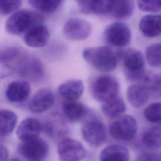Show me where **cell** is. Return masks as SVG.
Segmentation results:
<instances>
[{
	"mask_svg": "<svg viewBox=\"0 0 161 161\" xmlns=\"http://www.w3.org/2000/svg\"><path fill=\"white\" fill-rule=\"evenodd\" d=\"M84 59L92 67L101 72H110L118 65V56L107 47H89L82 52Z\"/></svg>",
	"mask_w": 161,
	"mask_h": 161,
	"instance_id": "obj_1",
	"label": "cell"
},
{
	"mask_svg": "<svg viewBox=\"0 0 161 161\" xmlns=\"http://www.w3.org/2000/svg\"><path fill=\"white\" fill-rule=\"evenodd\" d=\"M119 54L126 78L132 82L143 83L147 75L145 70V60L142 53L138 50L129 48L121 52Z\"/></svg>",
	"mask_w": 161,
	"mask_h": 161,
	"instance_id": "obj_2",
	"label": "cell"
},
{
	"mask_svg": "<svg viewBox=\"0 0 161 161\" xmlns=\"http://www.w3.org/2000/svg\"><path fill=\"white\" fill-rule=\"evenodd\" d=\"M43 16L38 12L21 9L12 13L6 21L5 29L8 33L14 35L27 31L33 26L40 24Z\"/></svg>",
	"mask_w": 161,
	"mask_h": 161,
	"instance_id": "obj_3",
	"label": "cell"
},
{
	"mask_svg": "<svg viewBox=\"0 0 161 161\" xmlns=\"http://www.w3.org/2000/svg\"><path fill=\"white\" fill-rule=\"evenodd\" d=\"M119 83L111 75H101L97 77L92 83L91 92L98 101L104 103L118 96Z\"/></svg>",
	"mask_w": 161,
	"mask_h": 161,
	"instance_id": "obj_4",
	"label": "cell"
},
{
	"mask_svg": "<svg viewBox=\"0 0 161 161\" xmlns=\"http://www.w3.org/2000/svg\"><path fill=\"white\" fill-rule=\"evenodd\" d=\"M104 38L109 45L123 48L129 45L131 39L130 27L123 22H114L108 25L104 31Z\"/></svg>",
	"mask_w": 161,
	"mask_h": 161,
	"instance_id": "obj_5",
	"label": "cell"
},
{
	"mask_svg": "<svg viewBox=\"0 0 161 161\" xmlns=\"http://www.w3.org/2000/svg\"><path fill=\"white\" fill-rule=\"evenodd\" d=\"M138 130L136 120L131 115L125 114L113 121L109 129L110 135L114 139L128 141L131 140Z\"/></svg>",
	"mask_w": 161,
	"mask_h": 161,
	"instance_id": "obj_6",
	"label": "cell"
},
{
	"mask_svg": "<svg viewBox=\"0 0 161 161\" xmlns=\"http://www.w3.org/2000/svg\"><path fill=\"white\" fill-rule=\"evenodd\" d=\"M81 133L84 141L92 147H98L106 140V130L104 125L96 118H91L84 123Z\"/></svg>",
	"mask_w": 161,
	"mask_h": 161,
	"instance_id": "obj_7",
	"label": "cell"
},
{
	"mask_svg": "<svg viewBox=\"0 0 161 161\" xmlns=\"http://www.w3.org/2000/svg\"><path fill=\"white\" fill-rule=\"evenodd\" d=\"M14 69L20 77L33 81L41 79L44 74L42 63L36 57L29 56L26 53L21 58Z\"/></svg>",
	"mask_w": 161,
	"mask_h": 161,
	"instance_id": "obj_8",
	"label": "cell"
},
{
	"mask_svg": "<svg viewBox=\"0 0 161 161\" xmlns=\"http://www.w3.org/2000/svg\"><path fill=\"white\" fill-rule=\"evenodd\" d=\"M18 153L30 161H40L49 153V146L42 138L23 142L18 147Z\"/></svg>",
	"mask_w": 161,
	"mask_h": 161,
	"instance_id": "obj_9",
	"label": "cell"
},
{
	"mask_svg": "<svg viewBox=\"0 0 161 161\" xmlns=\"http://www.w3.org/2000/svg\"><path fill=\"white\" fill-rule=\"evenodd\" d=\"M60 161H81L86 156V150L79 141L66 138L62 140L57 147Z\"/></svg>",
	"mask_w": 161,
	"mask_h": 161,
	"instance_id": "obj_10",
	"label": "cell"
},
{
	"mask_svg": "<svg viewBox=\"0 0 161 161\" xmlns=\"http://www.w3.org/2000/svg\"><path fill=\"white\" fill-rule=\"evenodd\" d=\"M63 32L69 40H84L91 34L92 26L86 19L79 18H70L65 23Z\"/></svg>",
	"mask_w": 161,
	"mask_h": 161,
	"instance_id": "obj_11",
	"label": "cell"
},
{
	"mask_svg": "<svg viewBox=\"0 0 161 161\" xmlns=\"http://www.w3.org/2000/svg\"><path fill=\"white\" fill-rule=\"evenodd\" d=\"M50 39V31L48 27L43 24H38L29 29L25 36L26 45L32 48L45 47Z\"/></svg>",
	"mask_w": 161,
	"mask_h": 161,
	"instance_id": "obj_12",
	"label": "cell"
},
{
	"mask_svg": "<svg viewBox=\"0 0 161 161\" xmlns=\"http://www.w3.org/2000/svg\"><path fill=\"white\" fill-rule=\"evenodd\" d=\"M55 103V97L51 91L40 89L31 99L28 108L33 113H42L49 109Z\"/></svg>",
	"mask_w": 161,
	"mask_h": 161,
	"instance_id": "obj_13",
	"label": "cell"
},
{
	"mask_svg": "<svg viewBox=\"0 0 161 161\" xmlns=\"http://www.w3.org/2000/svg\"><path fill=\"white\" fill-rule=\"evenodd\" d=\"M42 130V125L38 119L27 118L23 119L17 128L16 134L19 140L27 142L39 138Z\"/></svg>",
	"mask_w": 161,
	"mask_h": 161,
	"instance_id": "obj_14",
	"label": "cell"
},
{
	"mask_svg": "<svg viewBox=\"0 0 161 161\" xmlns=\"http://www.w3.org/2000/svg\"><path fill=\"white\" fill-rule=\"evenodd\" d=\"M31 92L30 84L26 80H14L9 83L6 90L7 99L13 103L24 102Z\"/></svg>",
	"mask_w": 161,
	"mask_h": 161,
	"instance_id": "obj_15",
	"label": "cell"
},
{
	"mask_svg": "<svg viewBox=\"0 0 161 161\" xmlns=\"http://www.w3.org/2000/svg\"><path fill=\"white\" fill-rule=\"evenodd\" d=\"M139 28L142 34L148 38L161 35V15L147 14L139 22Z\"/></svg>",
	"mask_w": 161,
	"mask_h": 161,
	"instance_id": "obj_16",
	"label": "cell"
},
{
	"mask_svg": "<svg viewBox=\"0 0 161 161\" xmlns=\"http://www.w3.org/2000/svg\"><path fill=\"white\" fill-rule=\"evenodd\" d=\"M58 91L60 95L67 101H76L83 93L84 84L80 80H69L61 84L58 88Z\"/></svg>",
	"mask_w": 161,
	"mask_h": 161,
	"instance_id": "obj_17",
	"label": "cell"
},
{
	"mask_svg": "<svg viewBox=\"0 0 161 161\" xmlns=\"http://www.w3.org/2000/svg\"><path fill=\"white\" fill-rule=\"evenodd\" d=\"M100 161H129L128 150L120 145L112 144L104 147L99 155Z\"/></svg>",
	"mask_w": 161,
	"mask_h": 161,
	"instance_id": "obj_18",
	"label": "cell"
},
{
	"mask_svg": "<svg viewBox=\"0 0 161 161\" xmlns=\"http://www.w3.org/2000/svg\"><path fill=\"white\" fill-rule=\"evenodd\" d=\"M62 109L65 118L72 122L80 121L88 113L86 106L77 101H67L63 104Z\"/></svg>",
	"mask_w": 161,
	"mask_h": 161,
	"instance_id": "obj_19",
	"label": "cell"
},
{
	"mask_svg": "<svg viewBox=\"0 0 161 161\" xmlns=\"http://www.w3.org/2000/svg\"><path fill=\"white\" fill-rule=\"evenodd\" d=\"M126 97L133 107L139 108L147 103L149 97L148 91L143 85L133 84L127 88Z\"/></svg>",
	"mask_w": 161,
	"mask_h": 161,
	"instance_id": "obj_20",
	"label": "cell"
},
{
	"mask_svg": "<svg viewBox=\"0 0 161 161\" xmlns=\"http://www.w3.org/2000/svg\"><path fill=\"white\" fill-rule=\"evenodd\" d=\"M25 52L18 47H7L0 50V64L14 69Z\"/></svg>",
	"mask_w": 161,
	"mask_h": 161,
	"instance_id": "obj_21",
	"label": "cell"
},
{
	"mask_svg": "<svg viewBox=\"0 0 161 161\" xmlns=\"http://www.w3.org/2000/svg\"><path fill=\"white\" fill-rule=\"evenodd\" d=\"M124 100L119 96H116L103 103L102 112L109 118H116L122 114L126 110Z\"/></svg>",
	"mask_w": 161,
	"mask_h": 161,
	"instance_id": "obj_22",
	"label": "cell"
},
{
	"mask_svg": "<svg viewBox=\"0 0 161 161\" xmlns=\"http://www.w3.org/2000/svg\"><path fill=\"white\" fill-rule=\"evenodd\" d=\"M134 0H114L110 16L116 19L129 18L133 13Z\"/></svg>",
	"mask_w": 161,
	"mask_h": 161,
	"instance_id": "obj_23",
	"label": "cell"
},
{
	"mask_svg": "<svg viewBox=\"0 0 161 161\" xmlns=\"http://www.w3.org/2000/svg\"><path fill=\"white\" fill-rule=\"evenodd\" d=\"M18 121L16 114L12 111H0V135L4 136L10 135L15 128Z\"/></svg>",
	"mask_w": 161,
	"mask_h": 161,
	"instance_id": "obj_24",
	"label": "cell"
},
{
	"mask_svg": "<svg viewBox=\"0 0 161 161\" xmlns=\"http://www.w3.org/2000/svg\"><path fill=\"white\" fill-rule=\"evenodd\" d=\"M143 144L149 148L161 147V125L155 126L147 130L142 135Z\"/></svg>",
	"mask_w": 161,
	"mask_h": 161,
	"instance_id": "obj_25",
	"label": "cell"
},
{
	"mask_svg": "<svg viewBox=\"0 0 161 161\" xmlns=\"http://www.w3.org/2000/svg\"><path fill=\"white\" fill-rule=\"evenodd\" d=\"M63 0H28L29 4L35 9L45 13L54 12Z\"/></svg>",
	"mask_w": 161,
	"mask_h": 161,
	"instance_id": "obj_26",
	"label": "cell"
},
{
	"mask_svg": "<svg viewBox=\"0 0 161 161\" xmlns=\"http://www.w3.org/2000/svg\"><path fill=\"white\" fill-rule=\"evenodd\" d=\"M148 64L153 67H161V43H153L145 50Z\"/></svg>",
	"mask_w": 161,
	"mask_h": 161,
	"instance_id": "obj_27",
	"label": "cell"
},
{
	"mask_svg": "<svg viewBox=\"0 0 161 161\" xmlns=\"http://www.w3.org/2000/svg\"><path fill=\"white\" fill-rule=\"evenodd\" d=\"M144 116L149 122L161 125V102L153 103L147 106Z\"/></svg>",
	"mask_w": 161,
	"mask_h": 161,
	"instance_id": "obj_28",
	"label": "cell"
},
{
	"mask_svg": "<svg viewBox=\"0 0 161 161\" xmlns=\"http://www.w3.org/2000/svg\"><path fill=\"white\" fill-rule=\"evenodd\" d=\"M114 0H91L92 13L109 16Z\"/></svg>",
	"mask_w": 161,
	"mask_h": 161,
	"instance_id": "obj_29",
	"label": "cell"
},
{
	"mask_svg": "<svg viewBox=\"0 0 161 161\" xmlns=\"http://www.w3.org/2000/svg\"><path fill=\"white\" fill-rule=\"evenodd\" d=\"M21 0H0V13L4 15L12 14L21 7Z\"/></svg>",
	"mask_w": 161,
	"mask_h": 161,
	"instance_id": "obj_30",
	"label": "cell"
},
{
	"mask_svg": "<svg viewBox=\"0 0 161 161\" xmlns=\"http://www.w3.org/2000/svg\"><path fill=\"white\" fill-rule=\"evenodd\" d=\"M136 3L143 11L156 13L161 10V0H136Z\"/></svg>",
	"mask_w": 161,
	"mask_h": 161,
	"instance_id": "obj_31",
	"label": "cell"
},
{
	"mask_svg": "<svg viewBox=\"0 0 161 161\" xmlns=\"http://www.w3.org/2000/svg\"><path fill=\"white\" fill-rule=\"evenodd\" d=\"M77 3L80 11L85 14L92 13L91 0H75Z\"/></svg>",
	"mask_w": 161,
	"mask_h": 161,
	"instance_id": "obj_32",
	"label": "cell"
},
{
	"mask_svg": "<svg viewBox=\"0 0 161 161\" xmlns=\"http://www.w3.org/2000/svg\"><path fill=\"white\" fill-rule=\"evenodd\" d=\"M137 161H161V157L155 153L145 152L140 155Z\"/></svg>",
	"mask_w": 161,
	"mask_h": 161,
	"instance_id": "obj_33",
	"label": "cell"
},
{
	"mask_svg": "<svg viewBox=\"0 0 161 161\" xmlns=\"http://www.w3.org/2000/svg\"><path fill=\"white\" fill-rule=\"evenodd\" d=\"M9 156L8 149L0 144V161H7Z\"/></svg>",
	"mask_w": 161,
	"mask_h": 161,
	"instance_id": "obj_34",
	"label": "cell"
},
{
	"mask_svg": "<svg viewBox=\"0 0 161 161\" xmlns=\"http://www.w3.org/2000/svg\"><path fill=\"white\" fill-rule=\"evenodd\" d=\"M9 161H20V160L17 158H13Z\"/></svg>",
	"mask_w": 161,
	"mask_h": 161,
	"instance_id": "obj_35",
	"label": "cell"
}]
</instances>
